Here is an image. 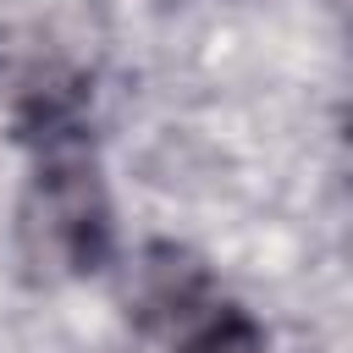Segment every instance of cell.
Wrapping results in <instances>:
<instances>
[{
	"label": "cell",
	"mask_w": 353,
	"mask_h": 353,
	"mask_svg": "<svg viewBox=\"0 0 353 353\" xmlns=\"http://www.w3.org/2000/svg\"><path fill=\"white\" fill-rule=\"evenodd\" d=\"M22 243H28V259L50 276L99 270L110 254L105 182L72 127L44 132V160H39V171L28 182V204H22Z\"/></svg>",
	"instance_id": "obj_1"
},
{
	"label": "cell",
	"mask_w": 353,
	"mask_h": 353,
	"mask_svg": "<svg viewBox=\"0 0 353 353\" xmlns=\"http://www.w3.org/2000/svg\"><path fill=\"white\" fill-rule=\"evenodd\" d=\"M176 353H270V347H265V331H259L254 314H243V309H210L182 336Z\"/></svg>",
	"instance_id": "obj_2"
}]
</instances>
